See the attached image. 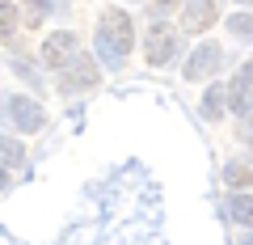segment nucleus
<instances>
[{
  "label": "nucleus",
  "mask_w": 253,
  "mask_h": 245,
  "mask_svg": "<svg viewBox=\"0 0 253 245\" xmlns=\"http://www.w3.org/2000/svg\"><path fill=\"white\" fill-rule=\"evenodd\" d=\"M203 118H207V123H219V118H224V85H211V89L203 93Z\"/></svg>",
  "instance_id": "nucleus-8"
},
{
  "label": "nucleus",
  "mask_w": 253,
  "mask_h": 245,
  "mask_svg": "<svg viewBox=\"0 0 253 245\" xmlns=\"http://www.w3.org/2000/svg\"><path fill=\"white\" fill-rule=\"evenodd\" d=\"M241 245H253V233H249V237H245V241H241Z\"/></svg>",
  "instance_id": "nucleus-18"
},
{
  "label": "nucleus",
  "mask_w": 253,
  "mask_h": 245,
  "mask_svg": "<svg viewBox=\"0 0 253 245\" xmlns=\"http://www.w3.org/2000/svg\"><path fill=\"white\" fill-rule=\"evenodd\" d=\"M93 85H97V64L89 55H76L59 76V93H81V89H93Z\"/></svg>",
  "instance_id": "nucleus-4"
},
{
  "label": "nucleus",
  "mask_w": 253,
  "mask_h": 245,
  "mask_svg": "<svg viewBox=\"0 0 253 245\" xmlns=\"http://www.w3.org/2000/svg\"><path fill=\"white\" fill-rule=\"evenodd\" d=\"M0 161H9V165H21V161H26V148H21L17 140L0 136Z\"/></svg>",
  "instance_id": "nucleus-12"
},
{
  "label": "nucleus",
  "mask_w": 253,
  "mask_h": 245,
  "mask_svg": "<svg viewBox=\"0 0 253 245\" xmlns=\"http://www.w3.org/2000/svg\"><path fill=\"white\" fill-rule=\"evenodd\" d=\"M13 30H17V9L0 0V38H13Z\"/></svg>",
  "instance_id": "nucleus-13"
},
{
  "label": "nucleus",
  "mask_w": 253,
  "mask_h": 245,
  "mask_svg": "<svg viewBox=\"0 0 253 245\" xmlns=\"http://www.w3.org/2000/svg\"><path fill=\"white\" fill-rule=\"evenodd\" d=\"M219 47L215 43H199L194 51H190V59H186V81H203V76H211L219 68Z\"/></svg>",
  "instance_id": "nucleus-6"
},
{
  "label": "nucleus",
  "mask_w": 253,
  "mask_h": 245,
  "mask_svg": "<svg viewBox=\"0 0 253 245\" xmlns=\"http://www.w3.org/2000/svg\"><path fill=\"white\" fill-rule=\"evenodd\" d=\"M76 59V34L72 30H59V34H51L42 43V64L46 68H68Z\"/></svg>",
  "instance_id": "nucleus-5"
},
{
  "label": "nucleus",
  "mask_w": 253,
  "mask_h": 245,
  "mask_svg": "<svg viewBox=\"0 0 253 245\" xmlns=\"http://www.w3.org/2000/svg\"><path fill=\"white\" fill-rule=\"evenodd\" d=\"M4 186H9V178H4V169H0V191H4Z\"/></svg>",
  "instance_id": "nucleus-17"
},
{
  "label": "nucleus",
  "mask_w": 253,
  "mask_h": 245,
  "mask_svg": "<svg viewBox=\"0 0 253 245\" xmlns=\"http://www.w3.org/2000/svg\"><path fill=\"white\" fill-rule=\"evenodd\" d=\"M181 26L194 30V34L207 30V26H215V4H211V0H190L186 13H181Z\"/></svg>",
  "instance_id": "nucleus-7"
},
{
  "label": "nucleus",
  "mask_w": 253,
  "mask_h": 245,
  "mask_svg": "<svg viewBox=\"0 0 253 245\" xmlns=\"http://www.w3.org/2000/svg\"><path fill=\"white\" fill-rule=\"evenodd\" d=\"M4 110H9V123H13L17 131H38V127L46 123V110L38 106L34 98H26V93L9 98V106H4Z\"/></svg>",
  "instance_id": "nucleus-3"
},
{
  "label": "nucleus",
  "mask_w": 253,
  "mask_h": 245,
  "mask_svg": "<svg viewBox=\"0 0 253 245\" xmlns=\"http://www.w3.org/2000/svg\"><path fill=\"white\" fill-rule=\"evenodd\" d=\"M236 4H253V0H236Z\"/></svg>",
  "instance_id": "nucleus-19"
},
{
  "label": "nucleus",
  "mask_w": 253,
  "mask_h": 245,
  "mask_svg": "<svg viewBox=\"0 0 253 245\" xmlns=\"http://www.w3.org/2000/svg\"><path fill=\"white\" fill-rule=\"evenodd\" d=\"M131 43H135L131 17H126L123 9H106L101 13V26H97V55H101V64H106L110 72L123 68V59L131 55Z\"/></svg>",
  "instance_id": "nucleus-1"
},
{
  "label": "nucleus",
  "mask_w": 253,
  "mask_h": 245,
  "mask_svg": "<svg viewBox=\"0 0 253 245\" xmlns=\"http://www.w3.org/2000/svg\"><path fill=\"white\" fill-rule=\"evenodd\" d=\"M224 182L232 186V191H236V186L249 191V186H253V169H245V165H228V169H224Z\"/></svg>",
  "instance_id": "nucleus-10"
},
{
  "label": "nucleus",
  "mask_w": 253,
  "mask_h": 245,
  "mask_svg": "<svg viewBox=\"0 0 253 245\" xmlns=\"http://www.w3.org/2000/svg\"><path fill=\"white\" fill-rule=\"evenodd\" d=\"M144 55H148L152 68H165L173 55H177V34H173L165 21H152V26H148V38H144Z\"/></svg>",
  "instance_id": "nucleus-2"
},
{
  "label": "nucleus",
  "mask_w": 253,
  "mask_h": 245,
  "mask_svg": "<svg viewBox=\"0 0 253 245\" xmlns=\"http://www.w3.org/2000/svg\"><path fill=\"white\" fill-rule=\"evenodd\" d=\"M30 4H34V9H42V13H51V9H59L63 0H30Z\"/></svg>",
  "instance_id": "nucleus-16"
},
{
  "label": "nucleus",
  "mask_w": 253,
  "mask_h": 245,
  "mask_svg": "<svg viewBox=\"0 0 253 245\" xmlns=\"http://www.w3.org/2000/svg\"><path fill=\"white\" fill-rule=\"evenodd\" d=\"M228 30H232V38H249L253 43V13H232L228 17Z\"/></svg>",
  "instance_id": "nucleus-11"
},
{
  "label": "nucleus",
  "mask_w": 253,
  "mask_h": 245,
  "mask_svg": "<svg viewBox=\"0 0 253 245\" xmlns=\"http://www.w3.org/2000/svg\"><path fill=\"white\" fill-rule=\"evenodd\" d=\"M232 89H245V93H253V59H245V64L236 68V81H232Z\"/></svg>",
  "instance_id": "nucleus-14"
},
{
  "label": "nucleus",
  "mask_w": 253,
  "mask_h": 245,
  "mask_svg": "<svg viewBox=\"0 0 253 245\" xmlns=\"http://www.w3.org/2000/svg\"><path fill=\"white\" fill-rule=\"evenodd\" d=\"M173 9H177V0H152L148 4V21H165Z\"/></svg>",
  "instance_id": "nucleus-15"
},
{
  "label": "nucleus",
  "mask_w": 253,
  "mask_h": 245,
  "mask_svg": "<svg viewBox=\"0 0 253 245\" xmlns=\"http://www.w3.org/2000/svg\"><path fill=\"white\" fill-rule=\"evenodd\" d=\"M232 220L245 228H253V195H236L232 199Z\"/></svg>",
  "instance_id": "nucleus-9"
}]
</instances>
